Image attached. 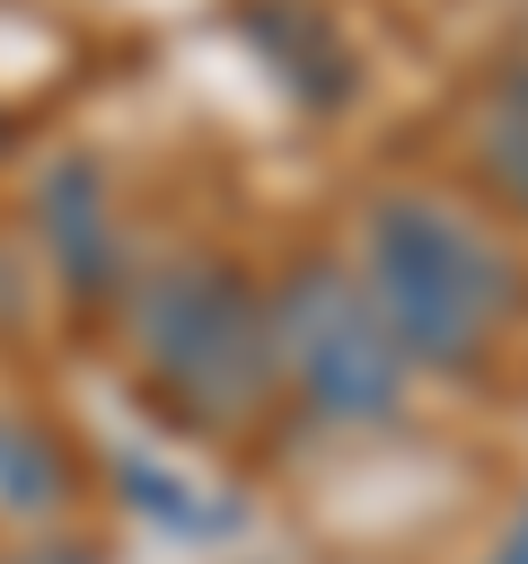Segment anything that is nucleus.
<instances>
[{
  "label": "nucleus",
  "instance_id": "f257e3e1",
  "mask_svg": "<svg viewBox=\"0 0 528 564\" xmlns=\"http://www.w3.org/2000/svg\"><path fill=\"white\" fill-rule=\"evenodd\" d=\"M361 273H370V308L387 317V335L414 361H475L484 326H493V256L431 203H378L370 238H361Z\"/></svg>",
  "mask_w": 528,
  "mask_h": 564
},
{
  "label": "nucleus",
  "instance_id": "39448f33",
  "mask_svg": "<svg viewBox=\"0 0 528 564\" xmlns=\"http://www.w3.org/2000/svg\"><path fill=\"white\" fill-rule=\"evenodd\" d=\"M0 502L26 511V520H44L62 502V449L26 414H0Z\"/></svg>",
  "mask_w": 528,
  "mask_h": 564
},
{
  "label": "nucleus",
  "instance_id": "20e7f679",
  "mask_svg": "<svg viewBox=\"0 0 528 564\" xmlns=\"http://www.w3.org/2000/svg\"><path fill=\"white\" fill-rule=\"evenodd\" d=\"M35 220H44L53 264H62L70 291H106V282H114V220H106V203H97V167H88V159H62V167L44 176Z\"/></svg>",
  "mask_w": 528,
  "mask_h": 564
},
{
  "label": "nucleus",
  "instance_id": "f03ea898",
  "mask_svg": "<svg viewBox=\"0 0 528 564\" xmlns=\"http://www.w3.org/2000/svg\"><path fill=\"white\" fill-rule=\"evenodd\" d=\"M132 344L141 370L194 414H229L273 370V326L255 317L238 273H202V264H158L132 291Z\"/></svg>",
  "mask_w": 528,
  "mask_h": 564
},
{
  "label": "nucleus",
  "instance_id": "7ed1b4c3",
  "mask_svg": "<svg viewBox=\"0 0 528 564\" xmlns=\"http://www.w3.org/2000/svg\"><path fill=\"white\" fill-rule=\"evenodd\" d=\"M273 370H290L317 414L370 423L405 388V344L387 335V317L370 308V291H352V273L299 264L282 282V300H273Z\"/></svg>",
  "mask_w": 528,
  "mask_h": 564
},
{
  "label": "nucleus",
  "instance_id": "423d86ee",
  "mask_svg": "<svg viewBox=\"0 0 528 564\" xmlns=\"http://www.w3.org/2000/svg\"><path fill=\"white\" fill-rule=\"evenodd\" d=\"M9 564H88V555H62V546H35V555H9Z\"/></svg>",
  "mask_w": 528,
  "mask_h": 564
}]
</instances>
